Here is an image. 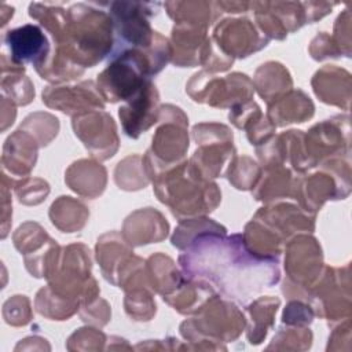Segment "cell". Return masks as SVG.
<instances>
[{"instance_id":"obj_4","label":"cell","mask_w":352,"mask_h":352,"mask_svg":"<svg viewBox=\"0 0 352 352\" xmlns=\"http://www.w3.org/2000/svg\"><path fill=\"white\" fill-rule=\"evenodd\" d=\"M73 128L94 157L106 160L114 155L118 147V138L114 121L107 113L99 111L74 116Z\"/></svg>"},{"instance_id":"obj_2","label":"cell","mask_w":352,"mask_h":352,"mask_svg":"<svg viewBox=\"0 0 352 352\" xmlns=\"http://www.w3.org/2000/svg\"><path fill=\"white\" fill-rule=\"evenodd\" d=\"M56 45V56L76 66L92 67L113 51L111 16L89 4L72 6Z\"/></svg>"},{"instance_id":"obj_8","label":"cell","mask_w":352,"mask_h":352,"mask_svg":"<svg viewBox=\"0 0 352 352\" xmlns=\"http://www.w3.org/2000/svg\"><path fill=\"white\" fill-rule=\"evenodd\" d=\"M102 95L92 81L76 87H48L43 91V102L66 114H82L92 109H103Z\"/></svg>"},{"instance_id":"obj_1","label":"cell","mask_w":352,"mask_h":352,"mask_svg":"<svg viewBox=\"0 0 352 352\" xmlns=\"http://www.w3.org/2000/svg\"><path fill=\"white\" fill-rule=\"evenodd\" d=\"M179 261L187 279L208 280L224 297L239 304L279 280L278 257L253 253L242 235L226 238V230L195 236Z\"/></svg>"},{"instance_id":"obj_10","label":"cell","mask_w":352,"mask_h":352,"mask_svg":"<svg viewBox=\"0 0 352 352\" xmlns=\"http://www.w3.org/2000/svg\"><path fill=\"white\" fill-rule=\"evenodd\" d=\"M37 157V144L34 139L22 129L11 135L4 146L3 164L16 175L29 173L34 166Z\"/></svg>"},{"instance_id":"obj_6","label":"cell","mask_w":352,"mask_h":352,"mask_svg":"<svg viewBox=\"0 0 352 352\" xmlns=\"http://www.w3.org/2000/svg\"><path fill=\"white\" fill-rule=\"evenodd\" d=\"M118 116L129 138H138L142 132L148 129L160 117L155 85L148 80L133 98L126 100L125 106L120 107Z\"/></svg>"},{"instance_id":"obj_7","label":"cell","mask_w":352,"mask_h":352,"mask_svg":"<svg viewBox=\"0 0 352 352\" xmlns=\"http://www.w3.org/2000/svg\"><path fill=\"white\" fill-rule=\"evenodd\" d=\"M160 116L162 114L160 113ZM164 121L166 122L161 128H158L155 136L153 138V147L147 153L146 160L154 162L164 161V166L170 169L169 166L175 165L179 158H183L186 150L188 148V138L186 133L187 118L180 111L176 118H173V122H169V120H166L165 117Z\"/></svg>"},{"instance_id":"obj_5","label":"cell","mask_w":352,"mask_h":352,"mask_svg":"<svg viewBox=\"0 0 352 352\" xmlns=\"http://www.w3.org/2000/svg\"><path fill=\"white\" fill-rule=\"evenodd\" d=\"M4 44L10 50L11 62L25 67L26 62L33 63L40 74L48 65L50 44L43 30L32 23L11 29L4 36Z\"/></svg>"},{"instance_id":"obj_9","label":"cell","mask_w":352,"mask_h":352,"mask_svg":"<svg viewBox=\"0 0 352 352\" xmlns=\"http://www.w3.org/2000/svg\"><path fill=\"white\" fill-rule=\"evenodd\" d=\"M238 33L239 34L234 33L227 19L219 23L214 29V40L217 41L219 48L230 55V58H245L249 54L261 50L270 41V38L261 36L246 18L238 19Z\"/></svg>"},{"instance_id":"obj_3","label":"cell","mask_w":352,"mask_h":352,"mask_svg":"<svg viewBox=\"0 0 352 352\" xmlns=\"http://www.w3.org/2000/svg\"><path fill=\"white\" fill-rule=\"evenodd\" d=\"M160 6V3L138 1H114L109 4L117 36L111 54L124 50H150L158 32L150 28L148 18L158 12Z\"/></svg>"},{"instance_id":"obj_11","label":"cell","mask_w":352,"mask_h":352,"mask_svg":"<svg viewBox=\"0 0 352 352\" xmlns=\"http://www.w3.org/2000/svg\"><path fill=\"white\" fill-rule=\"evenodd\" d=\"M297 318H300L301 323H311L312 322V311L309 307L304 305L300 301L290 302L283 312V322L285 323H297Z\"/></svg>"}]
</instances>
